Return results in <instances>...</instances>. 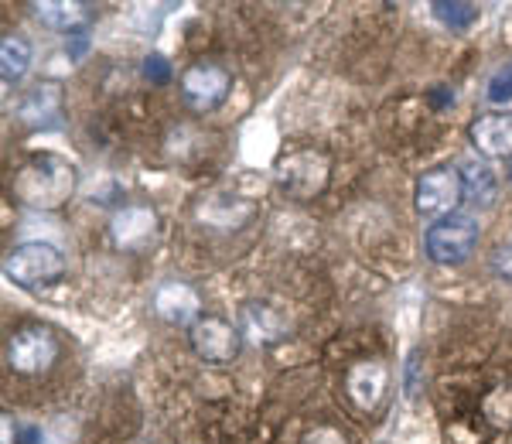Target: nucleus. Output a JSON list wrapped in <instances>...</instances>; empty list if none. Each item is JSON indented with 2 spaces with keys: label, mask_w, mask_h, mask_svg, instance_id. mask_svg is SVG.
Returning <instances> with one entry per match:
<instances>
[{
  "label": "nucleus",
  "mask_w": 512,
  "mask_h": 444,
  "mask_svg": "<svg viewBox=\"0 0 512 444\" xmlns=\"http://www.w3.org/2000/svg\"><path fill=\"white\" fill-rule=\"evenodd\" d=\"M18 444H41V427H35V424L18 427Z\"/></svg>",
  "instance_id": "obj_24"
},
{
  "label": "nucleus",
  "mask_w": 512,
  "mask_h": 444,
  "mask_svg": "<svg viewBox=\"0 0 512 444\" xmlns=\"http://www.w3.org/2000/svg\"><path fill=\"white\" fill-rule=\"evenodd\" d=\"M465 199V182H461V171L451 168V164H444V168H431L420 175L417 182V212L420 216H451L454 205Z\"/></svg>",
  "instance_id": "obj_7"
},
{
  "label": "nucleus",
  "mask_w": 512,
  "mask_h": 444,
  "mask_svg": "<svg viewBox=\"0 0 512 444\" xmlns=\"http://www.w3.org/2000/svg\"><path fill=\"white\" fill-rule=\"evenodd\" d=\"M417 356L420 352H410V359H407V393L410 397H417Z\"/></svg>",
  "instance_id": "obj_23"
},
{
  "label": "nucleus",
  "mask_w": 512,
  "mask_h": 444,
  "mask_svg": "<svg viewBox=\"0 0 512 444\" xmlns=\"http://www.w3.org/2000/svg\"><path fill=\"white\" fill-rule=\"evenodd\" d=\"M427 103H431L434 110H448V106H454V89H448V86H434L431 93H427Z\"/></svg>",
  "instance_id": "obj_22"
},
{
  "label": "nucleus",
  "mask_w": 512,
  "mask_h": 444,
  "mask_svg": "<svg viewBox=\"0 0 512 444\" xmlns=\"http://www.w3.org/2000/svg\"><path fill=\"white\" fill-rule=\"evenodd\" d=\"M274 175L280 192L297 202H308L325 192L328 175H332V161H328V154L315 151V147H297V151L280 154Z\"/></svg>",
  "instance_id": "obj_2"
},
{
  "label": "nucleus",
  "mask_w": 512,
  "mask_h": 444,
  "mask_svg": "<svg viewBox=\"0 0 512 444\" xmlns=\"http://www.w3.org/2000/svg\"><path fill=\"white\" fill-rule=\"evenodd\" d=\"M301 444H349V438H345V434L332 424H318L315 431L304 434Z\"/></svg>",
  "instance_id": "obj_21"
},
{
  "label": "nucleus",
  "mask_w": 512,
  "mask_h": 444,
  "mask_svg": "<svg viewBox=\"0 0 512 444\" xmlns=\"http://www.w3.org/2000/svg\"><path fill=\"white\" fill-rule=\"evenodd\" d=\"M468 134L485 158H512V113H482Z\"/></svg>",
  "instance_id": "obj_13"
},
{
  "label": "nucleus",
  "mask_w": 512,
  "mask_h": 444,
  "mask_svg": "<svg viewBox=\"0 0 512 444\" xmlns=\"http://www.w3.org/2000/svg\"><path fill=\"white\" fill-rule=\"evenodd\" d=\"M239 332H243L250 342L277 345L287 339V332H291V318L267 301H250V304H243V311H239Z\"/></svg>",
  "instance_id": "obj_12"
},
{
  "label": "nucleus",
  "mask_w": 512,
  "mask_h": 444,
  "mask_svg": "<svg viewBox=\"0 0 512 444\" xmlns=\"http://www.w3.org/2000/svg\"><path fill=\"white\" fill-rule=\"evenodd\" d=\"M140 76H144L151 86H164V82H171V62L164 59V55L158 52H151V55H144V62H140Z\"/></svg>",
  "instance_id": "obj_19"
},
{
  "label": "nucleus",
  "mask_w": 512,
  "mask_h": 444,
  "mask_svg": "<svg viewBox=\"0 0 512 444\" xmlns=\"http://www.w3.org/2000/svg\"><path fill=\"white\" fill-rule=\"evenodd\" d=\"M158 226H161L158 212L151 205H140V202L123 205L110 219V240L123 253H140L158 240Z\"/></svg>",
  "instance_id": "obj_9"
},
{
  "label": "nucleus",
  "mask_w": 512,
  "mask_h": 444,
  "mask_svg": "<svg viewBox=\"0 0 512 444\" xmlns=\"http://www.w3.org/2000/svg\"><path fill=\"white\" fill-rule=\"evenodd\" d=\"M434 18L441 24H448L451 31H468L478 21V4H468V0H434Z\"/></svg>",
  "instance_id": "obj_18"
},
{
  "label": "nucleus",
  "mask_w": 512,
  "mask_h": 444,
  "mask_svg": "<svg viewBox=\"0 0 512 444\" xmlns=\"http://www.w3.org/2000/svg\"><path fill=\"white\" fill-rule=\"evenodd\" d=\"M31 69V45L21 35H4L0 41V72L7 82H21L24 72Z\"/></svg>",
  "instance_id": "obj_15"
},
{
  "label": "nucleus",
  "mask_w": 512,
  "mask_h": 444,
  "mask_svg": "<svg viewBox=\"0 0 512 444\" xmlns=\"http://www.w3.org/2000/svg\"><path fill=\"white\" fill-rule=\"evenodd\" d=\"M86 48H89V38L76 35V38L69 41V48H65V52H69V59H82V55H86Z\"/></svg>",
  "instance_id": "obj_25"
},
{
  "label": "nucleus",
  "mask_w": 512,
  "mask_h": 444,
  "mask_svg": "<svg viewBox=\"0 0 512 444\" xmlns=\"http://www.w3.org/2000/svg\"><path fill=\"white\" fill-rule=\"evenodd\" d=\"M485 96H489V103H512V62H506L489 79V93Z\"/></svg>",
  "instance_id": "obj_20"
},
{
  "label": "nucleus",
  "mask_w": 512,
  "mask_h": 444,
  "mask_svg": "<svg viewBox=\"0 0 512 444\" xmlns=\"http://www.w3.org/2000/svg\"><path fill=\"white\" fill-rule=\"evenodd\" d=\"M35 18L45 24V28L55 31H72L86 21L79 4H65V0H45V4H35Z\"/></svg>",
  "instance_id": "obj_17"
},
{
  "label": "nucleus",
  "mask_w": 512,
  "mask_h": 444,
  "mask_svg": "<svg viewBox=\"0 0 512 444\" xmlns=\"http://www.w3.org/2000/svg\"><path fill=\"white\" fill-rule=\"evenodd\" d=\"M253 205L246 199H233V195H209L198 205V219L205 226H216V229H236L243 226L246 219H253Z\"/></svg>",
  "instance_id": "obj_14"
},
{
  "label": "nucleus",
  "mask_w": 512,
  "mask_h": 444,
  "mask_svg": "<svg viewBox=\"0 0 512 444\" xmlns=\"http://www.w3.org/2000/svg\"><path fill=\"white\" fill-rule=\"evenodd\" d=\"M188 345H192V352L198 359H205V363H233L239 356V345H243V332L229 325L226 318L205 315L188 332Z\"/></svg>",
  "instance_id": "obj_8"
},
{
  "label": "nucleus",
  "mask_w": 512,
  "mask_h": 444,
  "mask_svg": "<svg viewBox=\"0 0 512 444\" xmlns=\"http://www.w3.org/2000/svg\"><path fill=\"white\" fill-rule=\"evenodd\" d=\"M233 76L216 62H195L181 72V100L195 113H212L229 100Z\"/></svg>",
  "instance_id": "obj_6"
},
{
  "label": "nucleus",
  "mask_w": 512,
  "mask_h": 444,
  "mask_svg": "<svg viewBox=\"0 0 512 444\" xmlns=\"http://www.w3.org/2000/svg\"><path fill=\"white\" fill-rule=\"evenodd\" d=\"M59 359V339L45 325H21L7 339V366L21 376L45 373Z\"/></svg>",
  "instance_id": "obj_5"
},
{
  "label": "nucleus",
  "mask_w": 512,
  "mask_h": 444,
  "mask_svg": "<svg viewBox=\"0 0 512 444\" xmlns=\"http://www.w3.org/2000/svg\"><path fill=\"white\" fill-rule=\"evenodd\" d=\"M506 178H509V185H512V164H509V168H506Z\"/></svg>",
  "instance_id": "obj_26"
},
{
  "label": "nucleus",
  "mask_w": 512,
  "mask_h": 444,
  "mask_svg": "<svg viewBox=\"0 0 512 444\" xmlns=\"http://www.w3.org/2000/svg\"><path fill=\"white\" fill-rule=\"evenodd\" d=\"M478 240H482L478 219L468 216V212H451V216L437 219L427 229V257L434 263H444V267H454V263H465L472 257L478 250Z\"/></svg>",
  "instance_id": "obj_4"
},
{
  "label": "nucleus",
  "mask_w": 512,
  "mask_h": 444,
  "mask_svg": "<svg viewBox=\"0 0 512 444\" xmlns=\"http://www.w3.org/2000/svg\"><path fill=\"white\" fill-rule=\"evenodd\" d=\"M7 281L18 287H52L65 277V257L52 243H21L4 257Z\"/></svg>",
  "instance_id": "obj_3"
},
{
  "label": "nucleus",
  "mask_w": 512,
  "mask_h": 444,
  "mask_svg": "<svg viewBox=\"0 0 512 444\" xmlns=\"http://www.w3.org/2000/svg\"><path fill=\"white\" fill-rule=\"evenodd\" d=\"M461 182H465V195L472 199L475 205H492L495 202V188H499V178H495V171L489 164H465V175H461Z\"/></svg>",
  "instance_id": "obj_16"
},
{
  "label": "nucleus",
  "mask_w": 512,
  "mask_h": 444,
  "mask_svg": "<svg viewBox=\"0 0 512 444\" xmlns=\"http://www.w3.org/2000/svg\"><path fill=\"white\" fill-rule=\"evenodd\" d=\"M11 192L28 209H59L76 192V168L59 154H35L14 171Z\"/></svg>",
  "instance_id": "obj_1"
},
{
  "label": "nucleus",
  "mask_w": 512,
  "mask_h": 444,
  "mask_svg": "<svg viewBox=\"0 0 512 444\" xmlns=\"http://www.w3.org/2000/svg\"><path fill=\"white\" fill-rule=\"evenodd\" d=\"M151 308L161 322L168 325H195L202 318V298L192 284L185 281H164L151 294Z\"/></svg>",
  "instance_id": "obj_11"
},
{
  "label": "nucleus",
  "mask_w": 512,
  "mask_h": 444,
  "mask_svg": "<svg viewBox=\"0 0 512 444\" xmlns=\"http://www.w3.org/2000/svg\"><path fill=\"white\" fill-rule=\"evenodd\" d=\"M386 390H390V369L379 359H362V363L349 366V373H345V393L366 414H376L383 407Z\"/></svg>",
  "instance_id": "obj_10"
}]
</instances>
